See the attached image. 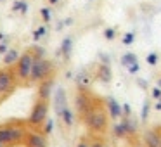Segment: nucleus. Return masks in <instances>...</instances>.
<instances>
[{
  "mask_svg": "<svg viewBox=\"0 0 161 147\" xmlns=\"http://www.w3.org/2000/svg\"><path fill=\"white\" fill-rule=\"evenodd\" d=\"M128 71H130V73H137V71H139V64L133 63L132 66H128Z\"/></svg>",
  "mask_w": 161,
  "mask_h": 147,
  "instance_id": "obj_27",
  "label": "nucleus"
},
{
  "mask_svg": "<svg viewBox=\"0 0 161 147\" xmlns=\"http://www.w3.org/2000/svg\"><path fill=\"white\" fill-rule=\"evenodd\" d=\"M147 116H149V104H144V107H142V121H146L147 119Z\"/></svg>",
  "mask_w": 161,
  "mask_h": 147,
  "instance_id": "obj_24",
  "label": "nucleus"
},
{
  "mask_svg": "<svg viewBox=\"0 0 161 147\" xmlns=\"http://www.w3.org/2000/svg\"><path fill=\"white\" fill-rule=\"evenodd\" d=\"M28 11V4L23 2V0H16L14 4H12V12H21V14H26Z\"/></svg>",
  "mask_w": 161,
  "mask_h": 147,
  "instance_id": "obj_18",
  "label": "nucleus"
},
{
  "mask_svg": "<svg viewBox=\"0 0 161 147\" xmlns=\"http://www.w3.org/2000/svg\"><path fill=\"white\" fill-rule=\"evenodd\" d=\"M90 147H106V145L102 144V140H95V142L90 144Z\"/></svg>",
  "mask_w": 161,
  "mask_h": 147,
  "instance_id": "obj_31",
  "label": "nucleus"
},
{
  "mask_svg": "<svg viewBox=\"0 0 161 147\" xmlns=\"http://www.w3.org/2000/svg\"><path fill=\"white\" fill-rule=\"evenodd\" d=\"M52 85H54L52 78H49V80H45V81H40V85H38V99H45V101H49L50 92H52Z\"/></svg>",
  "mask_w": 161,
  "mask_h": 147,
  "instance_id": "obj_12",
  "label": "nucleus"
},
{
  "mask_svg": "<svg viewBox=\"0 0 161 147\" xmlns=\"http://www.w3.org/2000/svg\"><path fill=\"white\" fill-rule=\"evenodd\" d=\"M97 78L101 81H104V83H108L109 80H111V71H109L108 66H101L97 71Z\"/></svg>",
  "mask_w": 161,
  "mask_h": 147,
  "instance_id": "obj_15",
  "label": "nucleus"
},
{
  "mask_svg": "<svg viewBox=\"0 0 161 147\" xmlns=\"http://www.w3.org/2000/svg\"><path fill=\"white\" fill-rule=\"evenodd\" d=\"M104 36H106V38H108V40H113V38H114V30L108 28V30H106V31H104Z\"/></svg>",
  "mask_w": 161,
  "mask_h": 147,
  "instance_id": "obj_26",
  "label": "nucleus"
},
{
  "mask_svg": "<svg viewBox=\"0 0 161 147\" xmlns=\"http://www.w3.org/2000/svg\"><path fill=\"white\" fill-rule=\"evenodd\" d=\"M133 40V33H128V35H125V38H123V42L125 43H130Z\"/></svg>",
  "mask_w": 161,
  "mask_h": 147,
  "instance_id": "obj_30",
  "label": "nucleus"
},
{
  "mask_svg": "<svg viewBox=\"0 0 161 147\" xmlns=\"http://www.w3.org/2000/svg\"><path fill=\"white\" fill-rule=\"evenodd\" d=\"M85 125L94 133H104L108 130V111L102 107L99 102H95L94 107L83 116Z\"/></svg>",
  "mask_w": 161,
  "mask_h": 147,
  "instance_id": "obj_1",
  "label": "nucleus"
},
{
  "mask_svg": "<svg viewBox=\"0 0 161 147\" xmlns=\"http://www.w3.org/2000/svg\"><path fill=\"white\" fill-rule=\"evenodd\" d=\"M47 114H49V101L45 99H38V101L33 104V109L30 112L28 123L31 126H43V123L47 121Z\"/></svg>",
  "mask_w": 161,
  "mask_h": 147,
  "instance_id": "obj_5",
  "label": "nucleus"
},
{
  "mask_svg": "<svg viewBox=\"0 0 161 147\" xmlns=\"http://www.w3.org/2000/svg\"><path fill=\"white\" fill-rule=\"evenodd\" d=\"M144 142L147 147H161V133L158 130H149L144 135Z\"/></svg>",
  "mask_w": 161,
  "mask_h": 147,
  "instance_id": "obj_11",
  "label": "nucleus"
},
{
  "mask_svg": "<svg viewBox=\"0 0 161 147\" xmlns=\"http://www.w3.org/2000/svg\"><path fill=\"white\" fill-rule=\"evenodd\" d=\"M113 132H114V137H118V139L128 137V135H126V128H125V125H123V121H121V123H118V125H114Z\"/></svg>",
  "mask_w": 161,
  "mask_h": 147,
  "instance_id": "obj_19",
  "label": "nucleus"
},
{
  "mask_svg": "<svg viewBox=\"0 0 161 147\" xmlns=\"http://www.w3.org/2000/svg\"><path fill=\"white\" fill-rule=\"evenodd\" d=\"M52 130H54V121H52V119H47V121L43 123V135L52 133Z\"/></svg>",
  "mask_w": 161,
  "mask_h": 147,
  "instance_id": "obj_22",
  "label": "nucleus"
},
{
  "mask_svg": "<svg viewBox=\"0 0 161 147\" xmlns=\"http://www.w3.org/2000/svg\"><path fill=\"white\" fill-rule=\"evenodd\" d=\"M19 56H21V54H19L16 49H9L7 52L2 56V63H4L5 66H14V64L19 61Z\"/></svg>",
  "mask_w": 161,
  "mask_h": 147,
  "instance_id": "obj_13",
  "label": "nucleus"
},
{
  "mask_svg": "<svg viewBox=\"0 0 161 147\" xmlns=\"http://www.w3.org/2000/svg\"><path fill=\"white\" fill-rule=\"evenodd\" d=\"M61 118H63V121H64V125H66V126H73V123H75V114H73V111H71L69 107L64 109V112L61 114Z\"/></svg>",
  "mask_w": 161,
  "mask_h": 147,
  "instance_id": "obj_16",
  "label": "nucleus"
},
{
  "mask_svg": "<svg viewBox=\"0 0 161 147\" xmlns=\"http://www.w3.org/2000/svg\"><path fill=\"white\" fill-rule=\"evenodd\" d=\"M25 137L26 132L21 126H0V147L19 144L25 140Z\"/></svg>",
  "mask_w": 161,
  "mask_h": 147,
  "instance_id": "obj_3",
  "label": "nucleus"
},
{
  "mask_svg": "<svg viewBox=\"0 0 161 147\" xmlns=\"http://www.w3.org/2000/svg\"><path fill=\"white\" fill-rule=\"evenodd\" d=\"M7 50H9V43L7 42H0V56H4Z\"/></svg>",
  "mask_w": 161,
  "mask_h": 147,
  "instance_id": "obj_25",
  "label": "nucleus"
},
{
  "mask_svg": "<svg viewBox=\"0 0 161 147\" xmlns=\"http://www.w3.org/2000/svg\"><path fill=\"white\" fill-rule=\"evenodd\" d=\"M156 59H158L156 54H151V56L147 57V63H149V64H156Z\"/></svg>",
  "mask_w": 161,
  "mask_h": 147,
  "instance_id": "obj_29",
  "label": "nucleus"
},
{
  "mask_svg": "<svg viewBox=\"0 0 161 147\" xmlns=\"http://www.w3.org/2000/svg\"><path fill=\"white\" fill-rule=\"evenodd\" d=\"M76 147H90V142H87V140H85V139H83V140H81V142H80V144H78V145H76Z\"/></svg>",
  "mask_w": 161,
  "mask_h": 147,
  "instance_id": "obj_32",
  "label": "nucleus"
},
{
  "mask_svg": "<svg viewBox=\"0 0 161 147\" xmlns=\"http://www.w3.org/2000/svg\"><path fill=\"white\" fill-rule=\"evenodd\" d=\"M106 111H108V114L111 116L113 119H118L119 116H123L121 106H119L113 97H108V99H106Z\"/></svg>",
  "mask_w": 161,
  "mask_h": 147,
  "instance_id": "obj_10",
  "label": "nucleus"
},
{
  "mask_svg": "<svg viewBox=\"0 0 161 147\" xmlns=\"http://www.w3.org/2000/svg\"><path fill=\"white\" fill-rule=\"evenodd\" d=\"M5 38H7V36H5V35H4V33H0V40H2V42H4V40H5Z\"/></svg>",
  "mask_w": 161,
  "mask_h": 147,
  "instance_id": "obj_34",
  "label": "nucleus"
},
{
  "mask_svg": "<svg viewBox=\"0 0 161 147\" xmlns=\"http://www.w3.org/2000/svg\"><path fill=\"white\" fill-rule=\"evenodd\" d=\"M71 45H73V40L71 38H64L63 43H61V49H59V56L63 54L64 57H69V52H71Z\"/></svg>",
  "mask_w": 161,
  "mask_h": 147,
  "instance_id": "obj_14",
  "label": "nucleus"
},
{
  "mask_svg": "<svg viewBox=\"0 0 161 147\" xmlns=\"http://www.w3.org/2000/svg\"><path fill=\"white\" fill-rule=\"evenodd\" d=\"M52 73H54V66L49 59H45V57L35 59L31 76H30V83H40V81L49 80V78H52Z\"/></svg>",
  "mask_w": 161,
  "mask_h": 147,
  "instance_id": "obj_2",
  "label": "nucleus"
},
{
  "mask_svg": "<svg viewBox=\"0 0 161 147\" xmlns=\"http://www.w3.org/2000/svg\"><path fill=\"white\" fill-rule=\"evenodd\" d=\"M0 2H4V0H0Z\"/></svg>",
  "mask_w": 161,
  "mask_h": 147,
  "instance_id": "obj_36",
  "label": "nucleus"
},
{
  "mask_svg": "<svg viewBox=\"0 0 161 147\" xmlns=\"http://www.w3.org/2000/svg\"><path fill=\"white\" fill-rule=\"evenodd\" d=\"M45 33H47V28L45 26H38V28L35 30V33H33V40H40L42 38V36H45Z\"/></svg>",
  "mask_w": 161,
  "mask_h": 147,
  "instance_id": "obj_21",
  "label": "nucleus"
},
{
  "mask_svg": "<svg viewBox=\"0 0 161 147\" xmlns=\"http://www.w3.org/2000/svg\"><path fill=\"white\" fill-rule=\"evenodd\" d=\"M16 69L12 66H5L0 69V97H7L12 90L16 88Z\"/></svg>",
  "mask_w": 161,
  "mask_h": 147,
  "instance_id": "obj_6",
  "label": "nucleus"
},
{
  "mask_svg": "<svg viewBox=\"0 0 161 147\" xmlns=\"http://www.w3.org/2000/svg\"><path fill=\"white\" fill-rule=\"evenodd\" d=\"M133 63H137L135 54H125V56H123V59H121V64H123V66H132Z\"/></svg>",
  "mask_w": 161,
  "mask_h": 147,
  "instance_id": "obj_20",
  "label": "nucleus"
},
{
  "mask_svg": "<svg viewBox=\"0 0 161 147\" xmlns=\"http://www.w3.org/2000/svg\"><path fill=\"white\" fill-rule=\"evenodd\" d=\"M153 95H154L156 99H161V88H159V87H156V88L153 90Z\"/></svg>",
  "mask_w": 161,
  "mask_h": 147,
  "instance_id": "obj_28",
  "label": "nucleus"
},
{
  "mask_svg": "<svg viewBox=\"0 0 161 147\" xmlns=\"http://www.w3.org/2000/svg\"><path fill=\"white\" fill-rule=\"evenodd\" d=\"M90 83V78H88V74L87 73H80L76 76V85H78V88L80 90H85V87Z\"/></svg>",
  "mask_w": 161,
  "mask_h": 147,
  "instance_id": "obj_17",
  "label": "nucleus"
},
{
  "mask_svg": "<svg viewBox=\"0 0 161 147\" xmlns=\"http://www.w3.org/2000/svg\"><path fill=\"white\" fill-rule=\"evenodd\" d=\"M49 4L50 5H57V4H59V0H49Z\"/></svg>",
  "mask_w": 161,
  "mask_h": 147,
  "instance_id": "obj_33",
  "label": "nucleus"
},
{
  "mask_svg": "<svg viewBox=\"0 0 161 147\" xmlns=\"http://www.w3.org/2000/svg\"><path fill=\"white\" fill-rule=\"evenodd\" d=\"M159 88H161V81H159Z\"/></svg>",
  "mask_w": 161,
  "mask_h": 147,
  "instance_id": "obj_35",
  "label": "nucleus"
},
{
  "mask_svg": "<svg viewBox=\"0 0 161 147\" xmlns=\"http://www.w3.org/2000/svg\"><path fill=\"white\" fill-rule=\"evenodd\" d=\"M54 109L56 114L61 118V114L64 112V109H68V99H66V92L63 87H57L54 92Z\"/></svg>",
  "mask_w": 161,
  "mask_h": 147,
  "instance_id": "obj_8",
  "label": "nucleus"
},
{
  "mask_svg": "<svg viewBox=\"0 0 161 147\" xmlns=\"http://www.w3.org/2000/svg\"><path fill=\"white\" fill-rule=\"evenodd\" d=\"M26 147H47V137L40 132H30L25 137Z\"/></svg>",
  "mask_w": 161,
  "mask_h": 147,
  "instance_id": "obj_9",
  "label": "nucleus"
},
{
  "mask_svg": "<svg viewBox=\"0 0 161 147\" xmlns=\"http://www.w3.org/2000/svg\"><path fill=\"white\" fill-rule=\"evenodd\" d=\"M94 104H95V101H92L90 95H88L85 90H80V94L76 95V109H78V112H80L81 118L94 107Z\"/></svg>",
  "mask_w": 161,
  "mask_h": 147,
  "instance_id": "obj_7",
  "label": "nucleus"
},
{
  "mask_svg": "<svg viewBox=\"0 0 161 147\" xmlns=\"http://www.w3.org/2000/svg\"><path fill=\"white\" fill-rule=\"evenodd\" d=\"M33 64H35V56H33L30 50H26L25 54L19 56V61L16 63V76H18L19 81H30V76H31V69Z\"/></svg>",
  "mask_w": 161,
  "mask_h": 147,
  "instance_id": "obj_4",
  "label": "nucleus"
},
{
  "mask_svg": "<svg viewBox=\"0 0 161 147\" xmlns=\"http://www.w3.org/2000/svg\"><path fill=\"white\" fill-rule=\"evenodd\" d=\"M40 14H42V19H43L45 23H49L50 18H52V14H50V9H49V7H42V9H40Z\"/></svg>",
  "mask_w": 161,
  "mask_h": 147,
  "instance_id": "obj_23",
  "label": "nucleus"
}]
</instances>
